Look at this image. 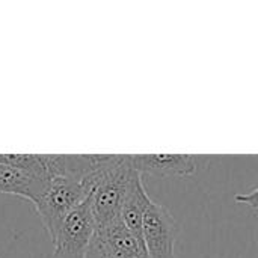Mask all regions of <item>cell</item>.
<instances>
[{"mask_svg":"<svg viewBox=\"0 0 258 258\" xmlns=\"http://www.w3.org/2000/svg\"><path fill=\"white\" fill-rule=\"evenodd\" d=\"M94 187L92 181L70 177H54L48 181L44 194L33 203V207L51 243H54L63 219L91 197Z\"/></svg>","mask_w":258,"mask_h":258,"instance_id":"1","label":"cell"},{"mask_svg":"<svg viewBox=\"0 0 258 258\" xmlns=\"http://www.w3.org/2000/svg\"><path fill=\"white\" fill-rule=\"evenodd\" d=\"M130 156L115 154L113 162L104 171L91 194L92 210L97 222V231L109 228L121 221V209L132 174Z\"/></svg>","mask_w":258,"mask_h":258,"instance_id":"2","label":"cell"},{"mask_svg":"<svg viewBox=\"0 0 258 258\" xmlns=\"http://www.w3.org/2000/svg\"><path fill=\"white\" fill-rule=\"evenodd\" d=\"M95 234L97 222L89 197L63 219L53 243V258H86Z\"/></svg>","mask_w":258,"mask_h":258,"instance_id":"3","label":"cell"},{"mask_svg":"<svg viewBox=\"0 0 258 258\" xmlns=\"http://www.w3.org/2000/svg\"><path fill=\"white\" fill-rule=\"evenodd\" d=\"M142 234L150 258H175L178 225L163 206L151 203L144 218Z\"/></svg>","mask_w":258,"mask_h":258,"instance_id":"4","label":"cell"},{"mask_svg":"<svg viewBox=\"0 0 258 258\" xmlns=\"http://www.w3.org/2000/svg\"><path fill=\"white\" fill-rule=\"evenodd\" d=\"M197 157L194 154H135L130 156V162L141 175L190 177L198 171Z\"/></svg>","mask_w":258,"mask_h":258,"instance_id":"5","label":"cell"},{"mask_svg":"<svg viewBox=\"0 0 258 258\" xmlns=\"http://www.w3.org/2000/svg\"><path fill=\"white\" fill-rule=\"evenodd\" d=\"M151 203L153 200L144 187L142 175L133 168L121 209V221L130 233L141 239H144V218Z\"/></svg>","mask_w":258,"mask_h":258,"instance_id":"6","label":"cell"},{"mask_svg":"<svg viewBox=\"0 0 258 258\" xmlns=\"http://www.w3.org/2000/svg\"><path fill=\"white\" fill-rule=\"evenodd\" d=\"M50 180L26 172L20 168L0 163V194L15 195L32 204L44 194Z\"/></svg>","mask_w":258,"mask_h":258,"instance_id":"7","label":"cell"},{"mask_svg":"<svg viewBox=\"0 0 258 258\" xmlns=\"http://www.w3.org/2000/svg\"><path fill=\"white\" fill-rule=\"evenodd\" d=\"M97 236L112 258H150L144 239L130 233L122 221L98 230Z\"/></svg>","mask_w":258,"mask_h":258,"instance_id":"8","label":"cell"},{"mask_svg":"<svg viewBox=\"0 0 258 258\" xmlns=\"http://www.w3.org/2000/svg\"><path fill=\"white\" fill-rule=\"evenodd\" d=\"M86 258H112L109 255V252L106 251L104 245L101 243V240L98 239V236L95 234L89 249H88V254H86Z\"/></svg>","mask_w":258,"mask_h":258,"instance_id":"9","label":"cell"},{"mask_svg":"<svg viewBox=\"0 0 258 258\" xmlns=\"http://www.w3.org/2000/svg\"><path fill=\"white\" fill-rule=\"evenodd\" d=\"M234 201L243 206H248L251 209H258V186L248 194H239L234 197Z\"/></svg>","mask_w":258,"mask_h":258,"instance_id":"10","label":"cell"}]
</instances>
